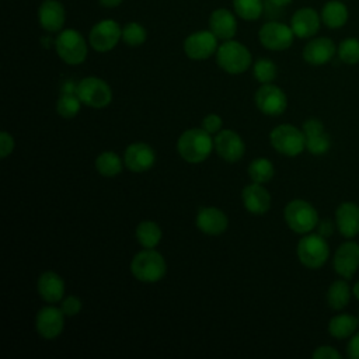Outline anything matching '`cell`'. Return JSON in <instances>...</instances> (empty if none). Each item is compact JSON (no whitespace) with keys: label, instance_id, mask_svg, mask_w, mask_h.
<instances>
[{"label":"cell","instance_id":"cell-45","mask_svg":"<svg viewBox=\"0 0 359 359\" xmlns=\"http://www.w3.org/2000/svg\"><path fill=\"white\" fill-rule=\"evenodd\" d=\"M269 3H272V4H275V6H278V7H280V8H285L287 4H290L293 0H268Z\"/></svg>","mask_w":359,"mask_h":359},{"label":"cell","instance_id":"cell-14","mask_svg":"<svg viewBox=\"0 0 359 359\" xmlns=\"http://www.w3.org/2000/svg\"><path fill=\"white\" fill-rule=\"evenodd\" d=\"M215 150L217 156L227 163H237L244 157L245 143L233 129H222L215 135Z\"/></svg>","mask_w":359,"mask_h":359},{"label":"cell","instance_id":"cell-37","mask_svg":"<svg viewBox=\"0 0 359 359\" xmlns=\"http://www.w3.org/2000/svg\"><path fill=\"white\" fill-rule=\"evenodd\" d=\"M63 311V314L66 317H74L77 316L80 311H81V307H83V303H81V299L74 296V294H69V296H65L62 300H60V306H59Z\"/></svg>","mask_w":359,"mask_h":359},{"label":"cell","instance_id":"cell-29","mask_svg":"<svg viewBox=\"0 0 359 359\" xmlns=\"http://www.w3.org/2000/svg\"><path fill=\"white\" fill-rule=\"evenodd\" d=\"M123 158L116 154L115 151H102L95 158V170L100 175L111 178L115 177L118 174H121V171L123 170Z\"/></svg>","mask_w":359,"mask_h":359},{"label":"cell","instance_id":"cell-4","mask_svg":"<svg viewBox=\"0 0 359 359\" xmlns=\"http://www.w3.org/2000/svg\"><path fill=\"white\" fill-rule=\"evenodd\" d=\"M283 217L287 227L297 234L311 233L318 224L316 208L304 199H292L283 209Z\"/></svg>","mask_w":359,"mask_h":359},{"label":"cell","instance_id":"cell-25","mask_svg":"<svg viewBox=\"0 0 359 359\" xmlns=\"http://www.w3.org/2000/svg\"><path fill=\"white\" fill-rule=\"evenodd\" d=\"M320 15H321V22L325 27L331 29H338L346 24L349 11L342 1L330 0L323 6Z\"/></svg>","mask_w":359,"mask_h":359},{"label":"cell","instance_id":"cell-22","mask_svg":"<svg viewBox=\"0 0 359 359\" xmlns=\"http://www.w3.org/2000/svg\"><path fill=\"white\" fill-rule=\"evenodd\" d=\"M335 226L342 237L353 238L359 234V205L342 202L335 210Z\"/></svg>","mask_w":359,"mask_h":359},{"label":"cell","instance_id":"cell-26","mask_svg":"<svg viewBox=\"0 0 359 359\" xmlns=\"http://www.w3.org/2000/svg\"><path fill=\"white\" fill-rule=\"evenodd\" d=\"M359 327V318L349 313H341L334 316L328 321V332L337 339L351 338Z\"/></svg>","mask_w":359,"mask_h":359},{"label":"cell","instance_id":"cell-19","mask_svg":"<svg viewBox=\"0 0 359 359\" xmlns=\"http://www.w3.org/2000/svg\"><path fill=\"white\" fill-rule=\"evenodd\" d=\"M321 25V15L311 7L296 10L290 18V28L294 36L306 39L314 36Z\"/></svg>","mask_w":359,"mask_h":359},{"label":"cell","instance_id":"cell-15","mask_svg":"<svg viewBox=\"0 0 359 359\" xmlns=\"http://www.w3.org/2000/svg\"><path fill=\"white\" fill-rule=\"evenodd\" d=\"M123 163L132 172H146L156 163V151L144 142L130 143L123 151Z\"/></svg>","mask_w":359,"mask_h":359},{"label":"cell","instance_id":"cell-5","mask_svg":"<svg viewBox=\"0 0 359 359\" xmlns=\"http://www.w3.org/2000/svg\"><path fill=\"white\" fill-rule=\"evenodd\" d=\"M55 49L57 56L70 66L81 65L88 53V45L84 36L73 29V28H66L62 29L56 39H55Z\"/></svg>","mask_w":359,"mask_h":359},{"label":"cell","instance_id":"cell-18","mask_svg":"<svg viewBox=\"0 0 359 359\" xmlns=\"http://www.w3.org/2000/svg\"><path fill=\"white\" fill-rule=\"evenodd\" d=\"M38 21L46 32H60L66 22V10L59 0H43L38 7Z\"/></svg>","mask_w":359,"mask_h":359},{"label":"cell","instance_id":"cell-43","mask_svg":"<svg viewBox=\"0 0 359 359\" xmlns=\"http://www.w3.org/2000/svg\"><path fill=\"white\" fill-rule=\"evenodd\" d=\"M317 233L321 234L323 237H330L334 231V223L328 219H323V220H318V224H317Z\"/></svg>","mask_w":359,"mask_h":359},{"label":"cell","instance_id":"cell-47","mask_svg":"<svg viewBox=\"0 0 359 359\" xmlns=\"http://www.w3.org/2000/svg\"><path fill=\"white\" fill-rule=\"evenodd\" d=\"M358 318H359V317H358Z\"/></svg>","mask_w":359,"mask_h":359},{"label":"cell","instance_id":"cell-28","mask_svg":"<svg viewBox=\"0 0 359 359\" xmlns=\"http://www.w3.org/2000/svg\"><path fill=\"white\" fill-rule=\"evenodd\" d=\"M135 237L143 248H154L163 237L161 227L153 220H143L135 229Z\"/></svg>","mask_w":359,"mask_h":359},{"label":"cell","instance_id":"cell-39","mask_svg":"<svg viewBox=\"0 0 359 359\" xmlns=\"http://www.w3.org/2000/svg\"><path fill=\"white\" fill-rule=\"evenodd\" d=\"M14 137L11 133H8L7 130H1L0 132V157L6 158L8 154L13 153L14 150Z\"/></svg>","mask_w":359,"mask_h":359},{"label":"cell","instance_id":"cell-10","mask_svg":"<svg viewBox=\"0 0 359 359\" xmlns=\"http://www.w3.org/2000/svg\"><path fill=\"white\" fill-rule=\"evenodd\" d=\"M258 39L265 49L269 50H286L294 41V34L290 25H286L278 20L266 21L258 31Z\"/></svg>","mask_w":359,"mask_h":359},{"label":"cell","instance_id":"cell-35","mask_svg":"<svg viewBox=\"0 0 359 359\" xmlns=\"http://www.w3.org/2000/svg\"><path fill=\"white\" fill-rule=\"evenodd\" d=\"M337 55L346 65L359 63V39L358 38L342 39L337 48Z\"/></svg>","mask_w":359,"mask_h":359},{"label":"cell","instance_id":"cell-16","mask_svg":"<svg viewBox=\"0 0 359 359\" xmlns=\"http://www.w3.org/2000/svg\"><path fill=\"white\" fill-rule=\"evenodd\" d=\"M335 272L344 279H352L359 269V244L356 241L342 243L332 259Z\"/></svg>","mask_w":359,"mask_h":359},{"label":"cell","instance_id":"cell-12","mask_svg":"<svg viewBox=\"0 0 359 359\" xmlns=\"http://www.w3.org/2000/svg\"><path fill=\"white\" fill-rule=\"evenodd\" d=\"M217 36L210 29L195 31L184 39V52L192 60H206L216 55L219 48Z\"/></svg>","mask_w":359,"mask_h":359},{"label":"cell","instance_id":"cell-24","mask_svg":"<svg viewBox=\"0 0 359 359\" xmlns=\"http://www.w3.org/2000/svg\"><path fill=\"white\" fill-rule=\"evenodd\" d=\"M208 25L209 29L217 36V39H233L237 34L236 13H231L227 8H216L210 13Z\"/></svg>","mask_w":359,"mask_h":359},{"label":"cell","instance_id":"cell-1","mask_svg":"<svg viewBox=\"0 0 359 359\" xmlns=\"http://www.w3.org/2000/svg\"><path fill=\"white\" fill-rule=\"evenodd\" d=\"M215 149V139L203 128L184 130L177 140L178 156L191 164L205 161Z\"/></svg>","mask_w":359,"mask_h":359},{"label":"cell","instance_id":"cell-40","mask_svg":"<svg viewBox=\"0 0 359 359\" xmlns=\"http://www.w3.org/2000/svg\"><path fill=\"white\" fill-rule=\"evenodd\" d=\"M302 130H303V133H304L306 137L325 132L323 122H321L320 119H317V118H309L307 121H304Z\"/></svg>","mask_w":359,"mask_h":359},{"label":"cell","instance_id":"cell-21","mask_svg":"<svg viewBox=\"0 0 359 359\" xmlns=\"http://www.w3.org/2000/svg\"><path fill=\"white\" fill-rule=\"evenodd\" d=\"M335 53L337 46L332 39L327 36L313 38L303 48V59L311 66H323L328 63Z\"/></svg>","mask_w":359,"mask_h":359},{"label":"cell","instance_id":"cell-7","mask_svg":"<svg viewBox=\"0 0 359 359\" xmlns=\"http://www.w3.org/2000/svg\"><path fill=\"white\" fill-rule=\"evenodd\" d=\"M271 146L286 157H296L306 150V136L297 126L282 123L275 126L269 133Z\"/></svg>","mask_w":359,"mask_h":359},{"label":"cell","instance_id":"cell-44","mask_svg":"<svg viewBox=\"0 0 359 359\" xmlns=\"http://www.w3.org/2000/svg\"><path fill=\"white\" fill-rule=\"evenodd\" d=\"M123 0H98V3L105 8H115L118 7Z\"/></svg>","mask_w":359,"mask_h":359},{"label":"cell","instance_id":"cell-23","mask_svg":"<svg viewBox=\"0 0 359 359\" xmlns=\"http://www.w3.org/2000/svg\"><path fill=\"white\" fill-rule=\"evenodd\" d=\"M36 289L41 299L49 304L59 303L65 297V280L53 271H45L39 275Z\"/></svg>","mask_w":359,"mask_h":359},{"label":"cell","instance_id":"cell-11","mask_svg":"<svg viewBox=\"0 0 359 359\" xmlns=\"http://www.w3.org/2000/svg\"><path fill=\"white\" fill-rule=\"evenodd\" d=\"M254 102L259 112L268 116H279L287 108V97L285 91L272 84H262L254 94Z\"/></svg>","mask_w":359,"mask_h":359},{"label":"cell","instance_id":"cell-17","mask_svg":"<svg viewBox=\"0 0 359 359\" xmlns=\"http://www.w3.org/2000/svg\"><path fill=\"white\" fill-rule=\"evenodd\" d=\"M196 227L206 236H220L229 227L227 215L216 206H203L198 210L195 219Z\"/></svg>","mask_w":359,"mask_h":359},{"label":"cell","instance_id":"cell-6","mask_svg":"<svg viewBox=\"0 0 359 359\" xmlns=\"http://www.w3.org/2000/svg\"><path fill=\"white\" fill-rule=\"evenodd\" d=\"M296 254L302 265L309 269H318L328 261L330 247L321 234L307 233L299 240Z\"/></svg>","mask_w":359,"mask_h":359},{"label":"cell","instance_id":"cell-20","mask_svg":"<svg viewBox=\"0 0 359 359\" xmlns=\"http://www.w3.org/2000/svg\"><path fill=\"white\" fill-rule=\"evenodd\" d=\"M243 206L251 215H265L271 209V194L262 184L251 182L243 188Z\"/></svg>","mask_w":359,"mask_h":359},{"label":"cell","instance_id":"cell-33","mask_svg":"<svg viewBox=\"0 0 359 359\" xmlns=\"http://www.w3.org/2000/svg\"><path fill=\"white\" fill-rule=\"evenodd\" d=\"M147 39V31L146 28L136 21H130L122 27V41L130 46L136 48L146 42Z\"/></svg>","mask_w":359,"mask_h":359},{"label":"cell","instance_id":"cell-46","mask_svg":"<svg viewBox=\"0 0 359 359\" xmlns=\"http://www.w3.org/2000/svg\"><path fill=\"white\" fill-rule=\"evenodd\" d=\"M352 294L359 300V280L353 285V287H352Z\"/></svg>","mask_w":359,"mask_h":359},{"label":"cell","instance_id":"cell-30","mask_svg":"<svg viewBox=\"0 0 359 359\" xmlns=\"http://www.w3.org/2000/svg\"><path fill=\"white\" fill-rule=\"evenodd\" d=\"M247 172L252 182L265 184L272 180V177L275 174V168H273V164L271 160H268L265 157H258L250 163Z\"/></svg>","mask_w":359,"mask_h":359},{"label":"cell","instance_id":"cell-32","mask_svg":"<svg viewBox=\"0 0 359 359\" xmlns=\"http://www.w3.org/2000/svg\"><path fill=\"white\" fill-rule=\"evenodd\" d=\"M83 102L77 97L76 93H62L59 100L56 101V112L66 119L74 118L81 108Z\"/></svg>","mask_w":359,"mask_h":359},{"label":"cell","instance_id":"cell-38","mask_svg":"<svg viewBox=\"0 0 359 359\" xmlns=\"http://www.w3.org/2000/svg\"><path fill=\"white\" fill-rule=\"evenodd\" d=\"M222 125H223V119L220 115L212 112V114H208L203 119H202V126L208 133H210L212 136L219 133L222 130Z\"/></svg>","mask_w":359,"mask_h":359},{"label":"cell","instance_id":"cell-2","mask_svg":"<svg viewBox=\"0 0 359 359\" xmlns=\"http://www.w3.org/2000/svg\"><path fill=\"white\" fill-rule=\"evenodd\" d=\"M130 273L142 283H156L161 280L167 273V262L161 252L154 248H143L133 255L130 265Z\"/></svg>","mask_w":359,"mask_h":359},{"label":"cell","instance_id":"cell-41","mask_svg":"<svg viewBox=\"0 0 359 359\" xmlns=\"http://www.w3.org/2000/svg\"><path fill=\"white\" fill-rule=\"evenodd\" d=\"M313 359H339L341 353L331 345L317 346L313 352Z\"/></svg>","mask_w":359,"mask_h":359},{"label":"cell","instance_id":"cell-9","mask_svg":"<svg viewBox=\"0 0 359 359\" xmlns=\"http://www.w3.org/2000/svg\"><path fill=\"white\" fill-rule=\"evenodd\" d=\"M119 41H122V27L114 20H101L88 32L90 46L100 53L112 50Z\"/></svg>","mask_w":359,"mask_h":359},{"label":"cell","instance_id":"cell-8","mask_svg":"<svg viewBox=\"0 0 359 359\" xmlns=\"http://www.w3.org/2000/svg\"><path fill=\"white\" fill-rule=\"evenodd\" d=\"M76 94L83 105L90 108H105L112 101V88L109 84L97 76H87L77 83Z\"/></svg>","mask_w":359,"mask_h":359},{"label":"cell","instance_id":"cell-34","mask_svg":"<svg viewBox=\"0 0 359 359\" xmlns=\"http://www.w3.org/2000/svg\"><path fill=\"white\" fill-rule=\"evenodd\" d=\"M252 74H254V79L261 84L272 83L276 79L278 67L271 59L261 57L252 65Z\"/></svg>","mask_w":359,"mask_h":359},{"label":"cell","instance_id":"cell-13","mask_svg":"<svg viewBox=\"0 0 359 359\" xmlns=\"http://www.w3.org/2000/svg\"><path fill=\"white\" fill-rule=\"evenodd\" d=\"M65 318L66 316L60 307L43 306L35 316V330L43 339H56L63 332Z\"/></svg>","mask_w":359,"mask_h":359},{"label":"cell","instance_id":"cell-27","mask_svg":"<svg viewBox=\"0 0 359 359\" xmlns=\"http://www.w3.org/2000/svg\"><path fill=\"white\" fill-rule=\"evenodd\" d=\"M352 296V289L348 285L346 279H337L334 280L327 290L325 299H327V304L330 309L332 310H342L349 304Z\"/></svg>","mask_w":359,"mask_h":359},{"label":"cell","instance_id":"cell-36","mask_svg":"<svg viewBox=\"0 0 359 359\" xmlns=\"http://www.w3.org/2000/svg\"><path fill=\"white\" fill-rule=\"evenodd\" d=\"M331 147V139L327 132L306 137V150L314 156L325 154Z\"/></svg>","mask_w":359,"mask_h":359},{"label":"cell","instance_id":"cell-3","mask_svg":"<svg viewBox=\"0 0 359 359\" xmlns=\"http://www.w3.org/2000/svg\"><path fill=\"white\" fill-rule=\"evenodd\" d=\"M216 63L229 74H241L250 69L252 56L245 45L234 39H227L216 50Z\"/></svg>","mask_w":359,"mask_h":359},{"label":"cell","instance_id":"cell-42","mask_svg":"<svg viewBox=\"0 0 359 359\" xmlns=\"http://www.w3.org/2000/svg\"><path fill=\"white\" fill-rule=\"evenodd\" d=\"M346 353L351 359H359V332L353 334L349 338V342L346 345Z\"/></svg>","mask_w":359,"mask_h":359},{"label":"cell","instance_id":"cell-31","mask_svg":"<svg viewBox=\"0 0 359 359\" xmlns=\"http://www.w3.org/2000/svg\"><path fill=\"white\" fill-rule=\"evenodd\" d=\"M237 17L245 21H255L264 14V0H231Z\"/></svg>","mask_w":359,"mask_h":359}]
</instances>
